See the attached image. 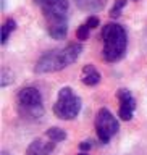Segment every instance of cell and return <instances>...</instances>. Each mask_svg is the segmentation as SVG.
<instances>
[{"label": "cell", "instance_id": "cell-13", "mask_svg": "<svg viewBox=\"0 0 147 155\" xmlns=\"http://www.w3.org/2000/svg\"><path fill=\"white\" fill-rule=\"evenodd\" d=\"M15 29H16V21H15V19L10 18L3 23V26H2V44H7L10 34H12Z\"/></svg>", "mask_w": 147, "mask_h": 155}, {"label": "cell", "instance_id": "cell-16", "mask_svg": "<svg viewBox=\"0 0 147 155\" xmlns=\"http://www.w3.org/2000/svg\"><path fill=\"white\" fill-rule=\"evenodd\" d=\"M125 7H126V0H116L115 5L110 10V16L112 18H118L121 15V10H123Z\"/></svg>", "mask_w": 147, "mask_h": 155}, {"label": "cell", "instance_id": "cell-8", "mask_svg": "<svg viewBox=\"0 0 147 155\" xmlns=\"http://www.w3.org/2000/svg\"><path fill=\"white\" fill-rule=\"evenodd\" d=\"M81 81L86 86H95L100 82V73L95 70L92 65H86L82 68V74H81Z\"/></svg>", "mask_w": 147, "mask_h": 155}, {"label": "cell", "instance_id": "cell-10", "mask_svg": "<svg viewBox=\"0 0 147 155\" xmlns=\"http://www.w3.org/2000/svg\"><path fill=\"white\" fill-rule=\"evenodd\" d=\"M47 32L52 39H65L66 32H68V26H66V21H62V23H52V24H47Z\"/></svg>", "mask_w": 147, "mask_h": 155}, {"label": "cell", "instance_id": "cell-15", "mask_svg": "<svg viewBox=\"0 0 147 155\" xmlns=\"http://www.w3.org/2000/svg\"><path fill=\"white\" fill-rule=\"evenodd\" d=\"M15 81V76H13V73L7 70V68H3L2 70V74H0V86L2 87H7L8 84H12V82Z\"/></svg>", "mask_w": 147, "mask_h": 155}, {"label": "cell", "instance_id": "cell-2", "mask_svg": "<svg viewBox=\"0 0 147 155\" xmlns=\"http://www.w3.org/2000/svg\"><path fill=\"white\" fill-rule=\"evenodd\" d=\"M100 37L104 41L102 57L107 61H118L125 55L126 47H128V34L125 28L116 23H109L102 29Z\"/></svg>", "mask_w": 147, "mask_h": 155}, {"label": "cell", "instance_id": "cell-6", "mask_svg": "<svg viewBox=\"0 0 147 155\" xmlns=\"http://www.w3.org/2000/svg\"><path fill=\"white\" fill-rule=\"evenodd\" d=\"M18 104L21 107H32V105H42V94L36 87L29 86L23 87L18 92Z\"/></svg>", "mask_w": 147, "mask_h": 155}, {"label": "cell", "instance_id": "cell-19", "mask_svg": "<svg viewBox=\"0 0 147 155\" xmlns=\"http://www.w3.org/2000/svg\"><path fill=\"white\" fill-rule=\"evenodd\" d=\"M86 24L91 29H94V28H97L100 24V21H99V18H97V16H89V18H87V21H86Z\"/></svg>", "mask_w": 147, "mask_h": 155}, {"label": "cell", "instance_id": "cell-4", "mask_svg": "<svg viewBox=\"0 0 147 155\" xmlns=\"http://www.w3.org/2000/svg\"><path fill=\"white\" fill-rule=\"evenodd\" d=\"M120 129V124L116 118L112 115L110 110L107 108H100L97 111V116H95V131H97V136H99L100 142L102 144H107L109 140L112 139V136H115Z\"/></svg>", "mask_w": 147, "mask_h": 155}, {"label": "cell", "instance_id": "cell-17", "mask_svg": "<svg viewBox=\"0 0 147 155\" xmlns=\"http://www.w3.org/2000/svg\"><path fill=\"white\" fill-rule=\"evenodd\" d=\"M89 26L84 23V24H81L79 28H78V31H76V37L79 39V41H86L87 37H89Z\"/></svg>", "mask_w": 147, "mask_h": 155}, {"label": "cell", "instance_id": "cell-1", "mask_svg": "<svg viewBox=\"0 0 147 155\" xmlns=\"http://www.w3.org/2000/svg\"><path fill=\"white\" fill-rule=\"evenodd\" d=\"M82 52L81 44H70L65 48H55V50L47 52L45 55H42L39 58V61L36 63L34 71L37 74H44V73H55L60 71L63 68L70 66L71 63H75L79 58Z\"/></svg>", "mask_w": 147, "mask_h": 155}, {"label": "cell", "instance_id": "cell-22", "mask_svg": "<svg viewBox=\"0 0 147 155\" xmlns=\"http://www.w3.org/2000/svg\"><path fill=\"white\" fill-rule=\"evenodd\" d=\"M2 155H8V152H3V153H2Z\"/></svg>", "mask_w": 147, "mask_h": 155}, {"label": "cell", "instance_id": "cell-18", "mask_svg": "<svg viewBox=\"0 0 147 155\" xmlns=\"http://www.w3.org/2000/svg\"><path fill=\"white\" fill-rule=\"evenodd\" d=\"M133 108H128V107H120V110H118V115H120V118L121 120H125V121H129L131 118H133Z\"/></svg>", "mask_w": 147, "mask_h": 155}, {"label": "cell", "instance_id": "cell-11", "mask_svg": "<svg viewBox=\"0 0 147 155\" xmlns=\"http://www.w3.org/2000/svg\"><path fill=\"white\" fill-rule=\"evenodd\" d=\"M78 8L82 10V12H99L105 7L107 0H75Z\"/></svg>", "mask_w": 147, "mask_h": 155}, {"label": "cell", "instance_id": "cell-12", "mask_svg": "<svg viewBox=\"0 0 147 155\" xmlns=\"http://www.w3.org/2000/svg\"><path fill=\"white\" fill-rule=\"evenodd\" d=\"M118 99H120V107H128V108H133V110L136 108V100L128 89H120Z\"/></svg>", "mask_w": 147, "mask_h": 155}, {"label": "cell", "instance_id": "cell-9", "mask_svg": "<svg viewBox=\"0 0 147 155\" xmlns=\"http://www.w3.org/2000/svg\"><path fill=\"white\" fill-rule=\"evenodd\" d=\"M19 115L26 120H41L44 116V107L42 105H32V107L19 105Z\"/></svg>", "mask_w": 147, "mask_h": 155}, {"label": "cell", "instance_id": "cell-7", "mask_svg": "<svg viewBox=\"0 0 147 155\" xmlns=\"http://www.w3.org/2000/svg\"><path fill=\"white\" fill-rule=\"evenodd\" d=\"M55 144L53 140H44V139H36L32 140L31 144L28 145L26 149V155H50L55 149Z\"/></svg>", "mask_w": 147, "mask_h": 155}, {"label": "cell", "instance_id": "cell-20", "mask_svg": "<svg viewBox=\"0 0 147 155\" xmlns=\"http://www.w3.org/2000/svg\"><path fill=\"white\" fill-rule=\"evenodd\" d=\"M92 140H82V142L79 144V149L82 150V152H86V150H91L92 149Z\"/></svg>", "mask_w": 147, "mask_h": 155}, {"label": "cell", "instance_id": "cell-14", "mask_svg": "<svg viewBox=\"0 0 147 155\" xmlns=\"http://www.w3.org/2000/svg\"><path fill=\"white\" fill-rule=\"evenodd\" d=\"M45 136H47V139L53 140V142H62V140L66 139V133L63 129H60V128H50V129H47Z\"/></svg>", "mask_w": 147, "mask_h": 155}, {"label": "cell", "instance_id": "cell-3", "mask_svg": "<svg viewBox=\"0 0 147 155\" xmlns=\"http://www.w3.org/2000/svg\"><path fill=\"white\" fill-rule=\"evenodd\" d=\"M81 110V99L75 95L71 87H63L58 92V99L53 105V113L60 120H73L76 118Z\"/></svg>", "mask_w": 147, "mask_h": 155}, {"label": "cell", "instance_id": "cell-21", "mask_svg": "<svg viewBox=\"0 0 147 155\" xmlns=\"http://www.w3.org/2000/svg\"><path fill=\"white\" fill-rule=\"evenodd\" d=\"M78 155H87L86 152H81V153H78Z\"/></svg>", "mask_w": 147, "mask_h": 155}, {"label": "cell", "instance_id": "cell-5", "mask_svg": "<svg viewBox=\"0 0 147 155\" xmlns=\"http://www.w3.org/2000/svg\"><path fill=\"white\" fill-rule=\"evenodd\" d=\"M42 8L47 24L66 21L68 0H34Z\"/></svg>", "mask_w": 147, "mask_h": 155}]
</instances>
